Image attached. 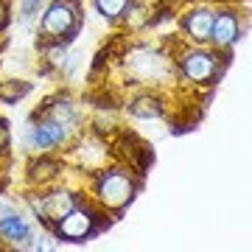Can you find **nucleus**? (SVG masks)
I'll list each match as a JSON object with an SVG mask.
<instances>
[{
    "label": "nucleus",
    "mask_w": 252,
    "mask_h": 252,
    "mask_svg": "<svg viewBox=\"0 0 252 252\" xmlns=\"http://www.w3.org/2000/svg\"><path fill=\"white\" fill-rule=\"evenodd\" d=\"M79 26V6L76 0H54L42 14V34L54 36V39H64V36L76 34Z\"/></svg>",
    "instance_id": "f257e3e1"
},
{
    "label": "nucleus",
    "mask_w": 252,
    "mask_h": 252,
    "mask_svg": "<svg viewBox=\"0 0 252 252\" xmlns=\"http://www.w3.org/2000/svg\"><path fill=\"white\" fill-rule=\"evenodd\" d=\"M135 182L132 177L124 171H109V174H101L98 177V185H95V193H98L101 205L104 207H112V210H121L126 207L132 199H135Z\"/></svg>",
    "instance_id": "f03ea898"
},
{
    "label": "nucleus",
    "mask_w": 252,
    "mask_h": 252,
    "mask_svg": "<svg viewBox=\"0 0 252 252\" xmlns=\"http://www.w3.org/2000/svg\"><path fill=\"white\" fill-rule=\"evenodd\" d=\"M56 224H59L56 227L59 238H64V241H84L95 230V216H93L90 210H84V207H73Z\"/></svg>",
    "instance_id": "7ed1b4c3"
},
{
    "label": "nucleus",
    "mask_w": 252,
    "mask_h": 252,
    "mask_svg": "<svg viewBox=\"0 0 252 252\" xmlns=\"http://www.w3.org/2000/svg\"><path fill=\"white\" fill-rule=\"evenodd\" d=\"M216 56L207 54V51H190V54L182 56V73L188 76L190 81L196 84H205V81H213L216 79Z\"/></svg>",
    "instance_id": "20e7f679"
},
{
    "label": "nucleus",
    "mask_w": 252,
    "mask_h": 252,
    "mask_svg": "<svg viewBox=\"0 0 252 252\" xmlns=\"http://www.w3.org/2000/svg\"><path fill=\"white\" fill-rule=\"evenodd\" d=\"M64 137H67V126L56 124V121H42V124L28 129V143L39 149V152H45L51 146H59Z\"/></svg>",
    "instance_id": "39448f33"
},
{
    "label": "nucleus",
    "mask_w": 252,
    "mask_h": 252,
    "mask_svg": "<svg viewBox=\"0 0 252 252\" xmlns=\"http://www.w3.org/2000/svg\"><path fill=\"white\" fill-rule=\"evenodd\" d=\"M207 39H213L219 48L233 45L235 39H238V17H235L233 11H219V14H213V26H210V36Z\"/></svg>",
    "instance_id": "423d86ee"
},
{
    "label": "nucleus",
    "mask_w": 252,
    "mask_h": 252,
    "mask_svg": "<svg viewBox=\"0 0 252 252\" xmlns=\"http://www.w3.org/2000/svg\"><path fill=\"white\" fill-rule=\"evenodd\" d=\"M73 207H76V199H73L67 190H54V193H48V196L36 205V210H39V216L48 219V221H59L67 210H73Z\"/></svg>",
    "instance_id": "0eeeda50"
},
{
    "label": "nucleus",
    "mask_w": 252,
    "mask_h": 252,
    "mask_svg": "<svg viewBox=\"0 0 252 252\" xmlns=\"http://www.w3.org/2000/svg\"><path fill=\"white\" fill-rule=\"evenodd\" d=\"M210 26H213V11L210 9H193L185 17V31L193 42H205L210 36Z\"/></svg>",
    "instance_id": "6e6552de"
},
{
    "label": "nucleus",
    "mask_w": 252,
    "mask_h": 252,
    "mask_svg": "<svg viewBox=\"0 0 252 252\" xmlns=\"http://www.w3.org/2000/svg\"><path fill=\"white\" fill-rule=\"evenodd\" d=\"M0 235L9 241H26L31 230H28L26 219H20L17 213H6V216H0Z\"/></svg>",
    "instance_id": "1a4fd4ad"
},
{
    "label": "nucleus",
    "mask_w": 252,
    "mask_h": 252,
    "mask_svg": "<svg viewBox=\"0 0 252 252\" xmlns=\"http://www.w3.org/2000/svg\"><path fill=\"white\" fill-rule=\"evenodd\" d=\"M129 109H132V115H137V118H160V115H162L160 101H157V98H152V95L135 98Z\"/></svg>",
    "instance_id": "9d476101"
},
{
    "label": "nucleus",
    "mask_w": 252,
    "mask_h": 252,
    "mask_svg": "<svg viewBox=\"0 0 252 252\" xmlns=\"http://www.w3.org/2000/svg\"><path fill=\"white\" fill-rule=\"evenodd\" d=\"M28 87L26 81H6V84H0V98L6 101V104H14V101H20L23 95H28Z\"/></svg>",
    "instance_id": "9b49d317"
},
{
    "label": "nucleus",
    "mask_w": 252,
    "mask_h": 252,
    "mask_svg": "<svg viewBox=\"0 0 252 252\" xmlns=\"http://www.w3.org/2000/svg\"><path fill=\"white\" fill-rule=\"evenodd\" d=\"M126 6H129V0H95L98 14H101V17H107V20L121 17V14L126 11Z\"/></svg>",
    "instance_id": "f8f14e48"
},
{
    "label": "nucleus",
    "mask_w": 252,
    "mask_h": 252,
    "mask_svg": "<svg viewBox=\"0 0 252 252\" xmlns=\"http://www.w3.org/2000/svg\"><path fill=\"white\" fill-rule=\"evenodd\" d=\"M48 121H56V124H62V126H70L73 124V107L67 104V101L54 104V109L48 112Z\"/></svg>",
    "instance_id": "ddd939ff"
},
{
    "label": "nucleus",
    "mask_w": 252,
    "mask_h": 252,
    "mask_svg": "<svg viewBox=\"0 0 252 252\" xmlns=\"http://www.w3.org/2000/svg\"><path fill=\"white\" fill-rule=\"evenodd\" d=\"M31 174H34V180H51L56 174V162H51V160L36 162L34 168H31Z\"/></svg>",
    "instance_id": "4468645a"
},
{
    "label": "nucleus",
    "mask_w": 252,
    "mask_h": 252,
    "mask_svg": "<svg viewBox=\"0 0 252 252\" xmlns=\"http://www.w3.org/2000/svg\"><path fill=\"white\" fill-rule=\"evenodd\" d=\"M42 3H45V0H23V3H20V9H23L26 20H31V17H34L36 11H39V6H42Z\"/></svg>",
    "instance_id": "2eb2a0df"
},
{
    "label": "nucleus",
    "mask_w": 252,
    "mask_h": 252,
    "mask_svg": "<svg viewBox=\"0 0 252 252\" xmlns=\"http://www.w3.org/2000/svg\"><path fill=\"white\" fill-rule=\"evenodd\" d=\"M64 59H67V51H64L62 45H54L48 51V62L51 64H64Z\"/></svg>",
    "instance_id": "dca6fc26"
},
{
    "label": "nucleus",
    "mask_w": 252,
    "mask_h": 252,
    "mask_svg": "<svg viewBox=\"0 0 252 252\" xmlns=\"http://www.w3.org/2000/svg\"><path fill=\"white\" fill-rule=\"evenodd\" d=\"M9 140H11L9 129H6V124H3V121H0V152H6V149H9Z\"/></svg>",
    "instance_id": "f3484780"
}]
</instances>
